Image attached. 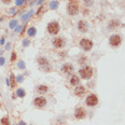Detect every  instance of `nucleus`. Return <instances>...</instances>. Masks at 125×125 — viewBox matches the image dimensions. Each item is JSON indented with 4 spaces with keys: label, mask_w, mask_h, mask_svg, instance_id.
<instances>
[{
    "label": "nucleus",
    "mask_w": 125,
    "mask_h": 125,
    "mask_svg": "<svg viewBox=\"0 0 125 125\" xmlns=\"http://www.w3.org/2000/svg\"><path fill=\"white\" fill-rule=\"evenodd\" d=\"M4 64V58H0V65H3Z\"/></svg>",
    "instance_id": "nucleus-26"
},
{
    "label": "nucleus",
    "mask_w": 125,
    "mask_h": 125,
    "mask_svg": "<svg viewBox=\"0 0 125 125\" xmlns=\"http://www.w3.org/2000/svg\"><path fill=\"white\" fill-rule=\"evenodd\" d=\"M78 30L81 32H86L89 30V25L85 21H79L78 22Z\"/></svg>",
    "instance_id": "nucleus-10"
},
{
    "label": "nucleus",
    "mask_w": 125,
    "mask_h": 125,
    "mask_svg": "<svg viewBox=\"0 0 125 125\" xmlns=\"http://www.w3.org/2000/svg\"><path fill=\"white\" fill-rule=\"evenodd\" d=\"M52 44H53V46L56 47V49H62V47H64L65 44H66V40L62 38H59V37H56V38H54L52 40Z\"/></svg>",
    "instance_id": "nucleus-7"
},
{
    "label": "nucleus",
    "mask_w": 125,
    "mask_h": 125,
    "mask_svg": "<svg viewBox=\"0 0 125 125\" xmlns=\"http://www.w3.org/2000/svg\"><path fill=\"white\" fill-rule=\"evenodd\" d=\"M83 2L86 7H91L94 3V0H83Z\"/></svg>",
    "instance_id": "nucleus-19"
},
{
    "label": "nucleus",
    "mask_w": 125,
    "mask_h": 125,
    "mask_svg": "<svg viewBox=\"0 0 125 125\" xmlns=\"http://www.w3.org/2000/svg\"><path fill=\"white\" fill-rule=\"evenodd\" d=\"M79 83H80V78L76 74H73L70 78V84L71 85H78Z\"/></svg>",
    "instance_id": "nucleus-13"
},
{
    "label": "nucleus",
    "mask_w": 125,
    "mask_h": 125,
    "mask_svg": "<svg viewBox=\"0 0 125 125\" xmlns=\"http://www.w3.org/2000/svg\"><path fill=\"white\" fill-rule=\"evenodd\" d=\"M1 1L3 2L4 4H9V3H11V1H12V0H1Z\"/></svg>",
    "instance_id": "nucleus-25"
},
{
    "label": "nucleus",
    "mask_w": 125,
    "mask_h": 125,
    "mask_svg": "<svg viewBox=\"0 0 125 125\" xmlns=\"http://www.w3.org/2000/svg\"><path fill=\"white\" fill-rule=\"evenodd\" d=\"M119 25H120V21H119V19H112V21L110 22V24H109L108 27H109V29H113V28L116 29Z\"/></svg>",
    "instance_id": "nucleus-14"
},
{
    "label": "nucleus",
    "mask_w": 125,
    "mask_h": 125,
    "mask_svg": "<svg viewBox=\"0 0 125 125\" xmlns=\"http://www.w3.org/2000/svg\"><path fill=\"white\" fill-rule=\"evenodd\" d=\"M121 42H122V38L120 35H112L109 39L110 45L113 46V47H117L120 44H121Z\"/></svg>",
    "instance_id": "nucleus-5"
},
{
    "label": "nucleus",
    "mask_w": 125,
    "mask_h": 125,
    "mask_svg": "<svg viewBox=\"0 0 125 125\" xmlns=\"http://www.w3.org/2000/svg\"><path fill=\"white\" fill-rule=\"evenodd\" d=\"M16 95L17 96H19V97H24L25 96V91L23 89H18L16 91Z\"/></svg>",
    "instance_id": "nucleus-18"
},
{
    "label": "nucleus",
    "mask_w": 125,
    "mask_h": 125,
    "mask_svg": "<svg viewBox=\"0 0 125 125\" xmlns=\"http://www.w3.org/2000/svg\"><path fill=\"white\" fill-rule=\"evenodd\" d=\"M67 11H68L69 15H71V16L77 15L79 13V2L76 1V0H69Z\"/></svg>",
    "instance_id": "nucleus-1"
},
{
    "label": "nucleus",
    "mask_w": 125,
    "mask_h": 125,
    "mask_svg": "<svg viewBox=\"0 0 125 125\" xmlns=\"http://www.w3.org/2000/svg\"><path fill=\"white\" fill-rule=\"evenodd\" d=\"M73 70H74V67L72 66L71 64H68V62H67V64H65L64 66L62 67V71L64 72V73H67V74L71 73Z\"/></svg>",
    "instance_id": "nucleus-11"
},
{
    "label": "nucleus",
    "mask_w": 125,
    "mask_h": 125,
    "mask_svg": "<svg viewBox=\"0 0 125 125\" xmlns=\"http://www.w3.org/2000/svg\"><path fill=\"white\" fill-rule=\"evenodd\" d=\"M57 7H58V4H57L56 1H53V2L51 3V9H56Z\"/></svg>",
    "instance_id": "nucleus-22"
},
{
    "label": "nucleus",
    "mask_w": 125,
    "mask_h": 125,
    "mask_svg": "<svg viewBox=\"0 0 125 125\" xmlns=\"http://www.w3.org/2000/svg\"><path fill=\"white\" fill-rule=\"evenodd\" d=\"M15 58H16V54H15V53H13V55H12V61H14Z\"/></svg>",
    "instance_id": "nucleus-27"
},
{
    "label": "nucleus",
    "mask_w": 125,
    "mask_h": 125,
    "mask_svg": "<svg viewBox=\"0 0 125 125\" xmlns=\"http://www.w3.org/2000/svg\"><path fill=\"white\" fill-rule=\"evenodd\" d=\"M46 104H47L46 99L44 98V97H42V96L36 97V98L34 99V105L36 107H38V108H42V107L46 106Z\"/></svg>",
    "instance_id": "nucleus-8"
},
{
    "label": "nucleus",
    "mask_w": 125,
    "mask_h": 125,
    "mask_svg": "<svg viewBox=\"0 0 125 125\" xmlns=\"http://www.w3.org/2000/svg\"><path fill=\"white\" fill-rule=\"evenodd\" d=\"M38 62L40 66H47L49 65V61H47V58H45V57H39Z\"/></svg>",
    "instance_id": "nucleus-15"
},
{
    "label": "nucleus",
    "mask_w": 125,
    "mask_h": 125,
    "mask_svg": "<svg viewBox=\"0 0 125 125\" xmlns=\"http://www.w3.org/2000/svg\"><path fill=\"white\" fill-rule=\"evenodd\" d=\"M59 24L57 23L56 21H53V22H50L49 24H47V32H49L50 35H52V36H54V35H57L59 32Z\"/></svg>",
    "instance_id": "nucleus-2"
},
{
    "label": "nucleus",
    "mask_w": 125,
    "mask_h": 125,
    "mask_svg": "<svg viewBox=\"0 0 125 125\" xmlns=\"http://www.w3.org/2000/svg\"><path fill=\"white\" fill-rule=\"evenodd\" d=\"M27 34H28L29 37H34L35 35H36V28H35V27H30V28H28Z\"/></svg>",
    "instance_id": "nucleus-17"
},
{
    "label": "nucleus",
    "mask_w": 125,
    "mask_h": 125,
    "mask_svg": "<svg viewBox=\"0 0 125 125\" xmlns=\"http://www.w3.org/2000/svg\"><path fill=\"white\" fill-rule=\"evenodd\" d=\"M24 2V0H16V6H22Z\"/></svg>",
    "instance_id": "nucleus-24"
},
{
    "label": "nucleus",
    "mask_w": 125,
    "mask_h": 125,
    "mask_svg": "<svg viewBox=\"0 0 125 125\" xmlns=\"http://www.w3.org/2000/svg\"><path fill=\"white\" fill-rule=\"evenodd\" d=\"M74 116H76L77 119H79V120L84 119V117L86 116V111H85V109L82 108V107H80V108H77V109H76V112H74Z\"/></svg>",
    "instance_id": "nucleus-9"
},
{
    "label": "nucleus",
    "mask_w": 125,
    "mask_h": 125,
    "mask_svg": "<svg viewBox=\"0 0 125 125\" xmlns=\"http://www.w3.org/2000/svg\"><path fill=\"white\" fill-rule=\"evenodd\" d=\"M44 10H45V7H44V6H42L41 8L39 9V11L37 12V15H40V14H41L42 12H44Z\"/></svg>",
    "instance_id": "nucleus-21"
},
{
    "label": "nucleus",
    "mask_w": 125,
    "mask_h": 125,
    "mask_svg": "<svg viewBox=\"0 0 125 125\" xmlns=\"http://www.w3.org/2000/svg\"><path fill=\"white\" fill-rule=\"evenodd\" d=\"M85 61H86V57H82V58L79 59V64H84Z\"/></svg>",
    "instance_id": "nucleus-23"
},
{
    "label": "nucleus",
    "mask_w": 125,
    "mask_h": 125,
    "mask_svg": "<svg viewBox=\"0 0 125 125\" xmlns=\"http://www.w3.org/2000/svg\"><path fill=\"white\" fill-rule=\"evenodd\" d=\"M84 92H85V87L82 85L74 89V95H76V96H81V95L84 94Z\"/></svg>",
    "instance_id": "nucleus-12"
},
{
    "label": "nucleus",
    "mask_w": 125,
    "mask_h": 125,
    "mask_svg": "<svg viewBox=\"0 0 125 125\" xmlns=\"http://www.w3.org/2000/svg\"><path fill=\"white\" fill-rule=\"evenodd\" d=\"M80 46H81L84 51L89 52V51H91L92 47H93V42L89 39H82L81 41H80Z\"/></svg>",
    "instance_id": "nucleus-6"
},
{
    "label": "nucleus",
    "mask_w": 125,
    "mask_h": 125,
    "mask_svg": "<svg viewBox=\"0 0 125 125\" xmlns=\"http://www.w3.org/2000/svg\"><path fill=\"white\" fill-rule=\"evenodd\" d=\"M85 104L89 107L96 106V105L98 104V97H97V95H95V94L87 95V97H86V99H85Z\"/></svg>",
    "instance_id": "nucleus-4"
},
{
    "label": "nucleus",
    "mask_w": 125,
    "mask_h": 125,
    "mask_svg": "<svg viewBox=\"0 0 125 125\" xmlns=\"http://www.w3.org/2000/svg\"><path fill=\"white\" fill-rule=\"evenodd\" d=\"M1 123L3 125H9V120L8 117H2L1 119Z\"/></svg>",
    "instance_id": "nucleus-20"
},
{
    "label": "nucleus",
    "mask_w": 125,
    "mask_h": 125,
    "mask_svg": "<svg viewBox=\"0 0 125 125\" xmlns=\"http://www.w3.org/2000/svg\"><path fill=\"white\" fill-rule=\"evenodd\" d=\"M15 24H16V22H12V23L10 24V26H11V27H13V26H15Z\"/></svg>",
    "instance_id": "nucleus-28"
},
{
    "label": "nucleus",
    "mask_w": 125,
    "mask_h": 125,
    "mask_svg": "<svg viewBox=\"0 0 125 125\" xmlns=\"http://www.w3.org/2000/svg\"><path fill=\"white\" fill-rule=\"evenodd\" d=\"M37 91H38L39 93L43 94V93H46V92L49 91V87H47L46 85H39L38 89H37Z\"/></svg>",
    "instance_id": "nucleus-16"
},
{
    "label": "nucleus",
    "mask_w": 125,
    "mask_h": 125,
    "mask_svg": "<svg viewBox=\"0 0 125 125\" xmlns=\"http://www.w3.org/2000/svg\"><path fill=\"white\" fill-rule=\"evenodd\" d=\"M79 72L82 79H91L93 76V68L91 66H85L80 69Z\"/></svg>",
    "instance_id": "nucleus-3"
}]
</instances>
